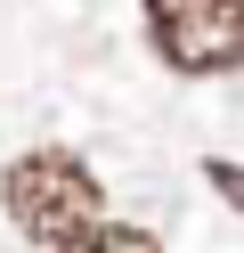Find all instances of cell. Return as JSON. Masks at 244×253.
I'll return each mask as SVG.
<instances>
[{
	"mask_svg": "<svg viewBox=\"0 0 244 253\" xmlns=\"http://www.w3.org/2000/svg\"><path fill=\"white\" fill-rule=\"evenodd\" d=\"M0 204H8L16 237H33V245H73L81 229L106 220V188L73 147H25L0 171Z\"/></svg>",
	"mask_w": 244,
	"mask_h": 253,
	"instance_id": "obj_1",
	"label": "cell"
},
{
	"mask_svg": "<svg viewBox=\"0 0 244 253\" xmlns=\"http://www.w3.org/2000/svg\"><path fill=\"white\" fill-rule=\"evenodd\" d=\"M146 8V41L171 74H236L244 66V0H139Z\"/></svg>",
	"mask_w": 244,
	"mask_h": 253,
	"instance_id": "obj_2",
	"label": "cell"
},
{
	"mask_svg": "<svg viewBox=\"0 0 244 253\" xmlns=\"http://www.w3.org/2000/svg\"><path fill=\"white\" fill-rule=\"evenodd\" d=\"M57 253H163V245H155V229H139V220H98V229H81L73 245H57Z\"/></svg>",
	"mask_w": 244,
	"mask_h": 253,
	"instance_id": "obj_3",
	"label": "cell"
},
{
	"mask_svg": "<svg viewBox=\"0 0 244 253\" xmlns=\"http://www.w3.org/2000/svg\"><path fill=\"white\" fill-rule=\"evenodd\" d=\"M204 180H211V188H220V196H228V204L244 212V164H228V155H211V164H204Z\"/></svg>",
	"mask_w": 244,
	"mask_h": 253,
	"instance_id": "obj_4",
	"label": "cell"
}]
</instances>
